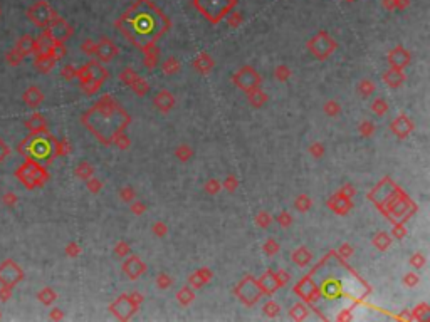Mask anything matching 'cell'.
Returning a JSON list of instances; mask_svg holds the SVG:
<instances>
[{"instance_id": "cell-15", "label": "cell", "mask_w": 430, "mask_h": 322, "mask_svg": "<svg viewBox=\"0 0 430 322\" xmlns=\"http://www.w3.org/2000/svg\"><path fill=\"white\" fill-rule=\"evenodd\" d=\"M10 296H12V289L10 287H3L2 285V289H0V301H8V299H10Z\"/></svg>"}, {"instance_id": "cell-2", "label": "cell", "mask_w": 430, "mask_h": 322, "mask_svg": "<svg viewBox=\"0 0 430 322\" xmlns=\"http://www.w3.org/2000/svg\"><path fill=\"white\" fill-rule=\"evenodd\" d=\"M18 153L27 155V158L37 161V163H45L52 158L54 148L52 141L47 136L40 133H30L24 141L18 145Z\"/></svg>"}, {"instance_id": "cell-3", "label": "cell", "mask_w": 430, "mask_h": 322, "mask_svg": "<svg viewBox=\"0 0 430 322\" xmlns=\"http://www.w3.org/2000/svg\"><path fill=\"white\" fill-rule=\"evenodd\" d=\"M15 176L24 183L29 190H32V188H35V186H40L45 180H47V173H45V169L40 166L37 161L30 160V158H27L25 163L22 164L20 168H17Z\"/></svg>"}, {"instance_id": "cell-11", "label": "cell", "mask_w": 430, "mask_h": 322, "mask_svg": "<svg viewBox=\"0 0 430 322\" xmlns=\"http://www.w3.org/2000/svg\"><path fill=\"white\" fill-rule=\"evenodd\" d=\"M22 59H24V56H22L20 52H17L15 49L10 50L8 54H5V61L10 64V66H17V64H20Z\"/></svg>"}, {"instance_id": "cell-16", "label": "cell", "mask_w": 430, "mask_h": 322, "mask_svg": "<svg viewBox=\"0 0 430 322\" xmlns=\"http://www.w3.org/2000/svg\"><path fill=\"white\" fill-rule=\"evenodd\" d=\"M0 15H2V10H0Z\"/></svg>"}, {"instance_id": "cell-6", "label": "cell", "mask_w": 430, "mask_h": 322, "mask_svg": "<svg viewBox=\"0 0 430 322\" xmlns=\"http://www.w3.org/2000/svg\"><path fill=\"white\" fill-rule=\"evenodd\" d=\"M54 15L55 13L52 12V8H50L49 3L44 2V0L35 2L34 5H30L29 10H27V17H29V20L34 22V24L39 25V27H47L50 22L54 20Z\"/></svg>"}, {"instance_id": "cell-10", "label": "cell", "mask_w": 430, "mask_h": 322, "mask_svg": "<svg viewBox=\"0 0 430 322\" xmlns=\"http://www.w3.org/2000/svg\"><path fill=\"white\" fill-rule=\"evenodd\" d=\"M27 128L32 131V133H40L44 130V119L40 116H32L29 121H27Z\"/></svg>"}, {"instance_id": "cell-4", "label": "cell", "mask_w": 430, "mask_h": 322, "mask_svg": "<svg viewBox=\"0 0 430 322\" xmlns=\"http://www.w3.org/2000/svg\"><path fill=\"white\" fill-rule=\"evenodd\" d=\"M235 0H195L198 10L205 13L210 20H219L225 12H229Z\"/></svg>"}, {"instance_id": "cell-17", "label": "cell", "mask_w": 430, "mask_h": 322, "mask_svg": "<svg viewBox=\"0 0 430 322\" xmlns=\"http://www.w3.org/2000/svg\"><path fill=\"white\" fill-rule=\"evenodd\" d=\"M0 319H2V316H0Z\"/></svg>"}, {"instance_id": "cell-1", "label": "cell", "mask_w": 430, "mask_h": 322, "mask_svg": "<svg viewBox=\"0 0 430 322\" xmlns=\"http://www.w3.org/2000/svg\"><path fill=\"white\" fill-rule=\"evenodd\" d=\"M124 22L131 27V30L136 35L146 37V35L155 34L160 29L163 15L151 5L150 0H138L136 5L126 13Z\"/></svg>"}, {"instance_id": "cell-5", "label": "cell", "mask_w": 430, "mask_h": 322, "mask_svg": "<svg viewBox=\"0 0 430 322\" xmlns=\"http://www.w3.org/2000/svg\"><path fill=\"white\" fill-rule=\"evenodd\" d=\"M22 279H24V272H22L20 265H17L12 259H7L0 264V284L3 287L13 289Z\"/></svg>"}, {"instance_id": "cell-12", "label": "cell", "mask_w": 430, "mask_h": 322, "mask_svg": "<svg viewBox=\"0 0 430 322\" xmlns=\"http://www.w3.org/2000/svg\"><path fill=\"white\" fill-rule=\"evenodd\" d=\"M2 201L5 205H8V206H13L17 203V196L13 195V193H5V195L2 196Z\"/></svg>"}, {"instance_id": "cell-8", "label": "cell", "mask_w": 430, "mask_h": 322, "mask_svg": "<svg viewBox=\"0 0 430 322\" xmlns=\"http://www.w3.org/2000/svg\"><path fill=\"white\" fill-rule=\"evenodd\" d=\"M15 50H17V52H20L22 56H27V54L34 52V50H35L34 37H30V35H24V37H20V39H18L17 45H15Z\"/></svg>"}, {"instance_id": "cell-13", "label": "cell", "mask_w": 430, "mask_h": 322, "mask_svg": "<svg viewBox=\"0 0 430 322\" xmlns=\"http://www.w3.org/2000/svg\"><path fill=\"white\" fill-rule=\"evenodd\" d=\"M8 153H10V148H8V146L5 145V143H3L2 140H0V163H2V161L7 158Z\"/></svg>"}, {"instance_id": "cell-7", "label": "cell", "mask_w": 430, "mask_h": 322, "mask_svg": "<svg viewBox=\"0 0 430 322\" xmlns=\"http://www.w3.org/2000/svg\"><path fill=\"white\" fill-rule=\"evenodd\" d=\"M49 34L54 35V37H57V39H64L71 34V30H69V25H66V22L61 20V19H55L54 17V22H52V27H50Z\"/></svg>"}, {"instance_id": "cell-14", "label": "cell", "mask_w": 430, "mask_h": 322, "mask_svg": "<svg viewBox=\"0 0 430 322\" xmlns=\"http://www.w3.org/2000/svg\"><path fill=\"white\" fill-rule=\"evenodd\" d=\"M39 299H40V301H42L44 304H49V302L54 301V294L50 292V291H42V292L39 294Z\"/></svg>"}, {"instance_id": "cell-9", "label": "cell", "mask_w": 430, "mask_h": 322, "mask_svg": "<svg viewBox=\"0 0 430 322\" xmlns=\"http://www.w3.org/2000/svg\"><path fill=\"white\" fill-rule=\"evenodd\" d=\"M24 101L29 106H32V108H34V106H37L40 103V101H42V93H40L39 89H37V87H29V89L25 91L24 93Z\"/></svg>"}]
</instances>
